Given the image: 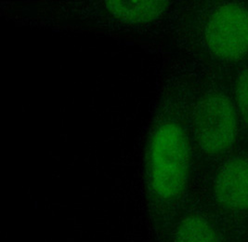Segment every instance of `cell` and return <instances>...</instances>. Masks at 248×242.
<instances>
[{"mask_svg": "<svg viewBox=\"0 0 248 242\" xmlns=\"http://www.w3.org/2000/svg\"><path fill=\"white\" fill-rule=\"evenodd\" d=\"M188 137L177 122L165 120L155 128L146 152L147 182L155 197L171 201L181 196L189 176Z\"/></svg>", "mask_w": 248, "mask_h": 242, "instance_id": "obj_1", "label": "cell"}, {"mask_svg": "<svg viewBox=\"0 0 248 242\" xmlns=\"http://www.w3.org/2000/svg\"><path fill=\"white\" fill-rule=\"evenodd\" d=\"M194 134L200 148L209 155L229 149L237 134V114L232 101L222 94L205 96L194 114Z\"/></svg>", "mask_w": 248, "mask_h": 242, "instance_id": "obj_2", "label": "cell"}, {"mask_svg": "<svg viewBox=\"0 0 248 242\" xmlns=\"http://www.w3.org/2000/svg\"><path fill=\"white\" fill-rule=\"evenodd\" d=\"M205 40L216 57L235 61L248 54V11L228 4L215 11L205 29Z\"/></svg>", "mask_w": 248, "mask_h": 242, "instance_id": "obj_3", "label": "cell"}, {"mask_svg": "<svg viewBox=\"0 0 248 242\" xmlns=\"http://www.w3.org/2000/svg\"><path fill=\"white\" fill-rule=\"evenodd\" d=\"M214 193L223 207L248 210V159L234 158L226 162L216 178Z\"/></svg>", "mask_w": 248, "mask_h": 242, "instance_id": "obj_4", "label": "cell"}, {"mask_svg": "<svg viewBox=\"0 0 248 242\" xmlns=\"http://www.w3.org/2000/svg\"><path fill=\"white\" fill-rule=\"evenodd\" d=\"M108 12L127 23H147L155 20L169 7L166 1H106Z\"/></svg>", "mask_w": 248, "mask_h": 242, "instance_id": "obj_5", "label": "cell"}, {"mask_svg": "<svg viewBox=\"0 0 248 242\" xmlns=\"http://www.w3.org/2000/svg\"><path fill=\"white\" fill-rule=\"evenodd\" d=\"M174 242H222L214 227L206 220L191 215L177 226Z\"/></svg>", "mask_w": 248, "mask_h": 242, "instance_id": "obj_6", "label": "cell"}, {"mask_svg": "<svg viewBox=\"0 0 248 242\" xmlns=\"http://www.w3.org/2000/svg\"><path fill=\"white\" fill-rule=\"evenodd\" d=\"M236 103L241 116L248 126V69L238 78L236 83Z\"/></svg>", "mask_w": 248, "mask_h": 242, "instance_id": "obj_7", "label": "cell"}]
</instances>
